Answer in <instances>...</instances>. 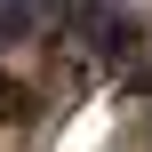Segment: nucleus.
<instances>
[{
	"mask_svg": "<svg viewBox=\"0 0 152 152\" xmlns=\"http://www.w3.org/2000/svg\"><path fill=\"white\" fill-rule=\"evenodd\" d=\"M56 16H64V0H0V48H32V40H48Z\"/></svg>",
	"mask_w": 152,
	"mask_h": 152,
	"instance_id": "f257e3e1",
	"label": "nucleus"
}]
</instances>
